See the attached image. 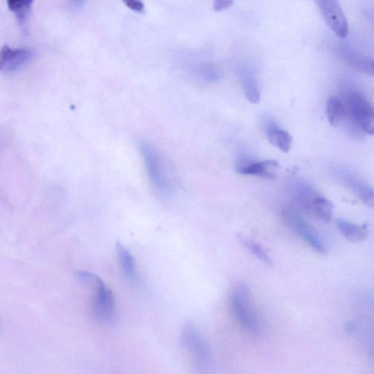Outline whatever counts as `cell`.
Instances as JSON below:
<instances>
[{
  "label": "cell",
  "mask_w": 374,
  "mask_h": 374,
  "mask_svg": "<svg viewBox=\"0 0 374 374\" xmlns=\"http://www.w3.org/2000/svg\"><path fill=\"white\" fill-rule=\"evenodd\" d=\"M351 66L358 72L374 77V60L361 56H354L348 58Z\"/></svg>",
  "instance_id": "cell-19"
},
{
  "label": "cell",
  "mask_w": 374,
  "mask_h": 374,
  "mask_svg": "<svg viewBox=\"0 0 374 374\" xmlns=\"http://www.w3.org/2000/svg\"><path fill=\"white\" fill-rule=\"evenodd\" d=\"M9 10L16 14L20 23L25 22L35 0H6Z\"/></svg>",
  "instance_id": "cell-17"
},
{
  "label": "cell",
  "mask_w": 374,
  "mask_h": 374,
  "mask_svg": "<svg viewBox=\"0 0 374 374\" xmlns=\"http://www.w3.org/2000/svg\"><path fill=\"white\" fill-rule=\"evenodd\" d=\"M351 119L364 132L374 135V107L361 92L353 89L342 91Z\"/></svg>",
  "instance_id": "cell-4"
},
{
  "label": "cell",
  "mask_w": 374,
  "mask_h": 374,
  "mask_svg": "<svg viewBox=\"0 0 374 374\" xmlns=\"http://www.w3.org/2000/svg\"><path fill=\"white\" fill-rule=\"evenodd\" d=\"M201 74L205 80L215 82L219 79V72L212 65H205L201 69Z\"/></svg>",
  "instance_id": "cell-20"
},
{
  "label": "cell",
  "mask_w": 374,
  "mask_h": 374,
  "mask_svg": "<svg viewBox=\"0 0 374 374\" xmlns=\"http://www.w3.org/2000/svg\"><path fill=\"white\" fill-rule=\"evenodd\" d=\"M181 339L185 350L200 368H207L212 363L213 356L198 326L193 321L186 322L181 329Z\"/></svg>",
  "instance_id": "cell-5"
},
{
  "label": "cell",
  "mask_w": 374,
  "mask_h": 374,
  "mask_svg": "<svg viewBox=\"0 0 374 374\" xmlns=\"http://www.w3.org/2000/svg\"><path fill=\"white\" fill-rule=\"evenodd\" d=\"M139 150L144 159L149 179L159 194L169 196L172 192V183L167 166L160 152L146 142L139 143Z\"/></svg>",
  "instance_id": "cell-2"
},
{
  "label": "cell",
  "mask_w": 374,
  "mask_h": 374,
  "mask_svg": "<svg viewBox=\"0 0 374 374\" xmlns=\"http://www.w3.org/2000/svg\"><path fill=\"white\" fill-rule=\"evenodd\" d=\"M123 2L133 11L142 13L144 11V4L142 0H123Z\"/></svg>",
  "instance_id": "cell-21"
},
{
  "label": "cell",
  "mask_w": 374,
  "mask_h": 374,
  "mask_svg": "<svg viewBox=\"0 0 374 374\" xmlns=\"http://www.w3.org/2000/svg\"><path fill=\"white\" fill-rule=\"evenodd\" d=\"M239 240L242 244H244V246L256 257V259H259L266 265L272 264L270 256L259 243L244 237H239Z\"/></svg>",
  "instance_id": "cell-18"
},
{
  "label": "cell",
  "mask_w": 374,
  "mask_h": 374,
  "mask_svg": "<svg viewBox=\"0 0 374 374\" xmlns=\"http://www.w3.org/2000/svg\"><path fill=\"white\" fill-rule=\"evenodd\" d=\"M229 304L234 318L246 334L259 337L264 333L263 316L251 291L246 284L239 283L232 287Z\"/></svg>",
  "instance_id": "cell-1"
},
{
  "label": "cell",
  "mask_w": 374,
  "mask_h": 374,
  "mask_svg": "<svg viewBox=\"0 0 374 374\" xmlns=\"http://www.w3.org/2000/svg\"><path fill=\"white\" fill-rule=\"evenodd\" d=\"M72 2L76 6H81L84 5L85 0H72Z\"/></svg>",
  "instance_id": "cell-23"
},
{
  "label": "cell",
  "mask_w": 374,
  "mask_h": 374,
  "mask_svg": "<svg viewBox=\"0 0 374 374\" xmlns=\"http://www.w3.org/2000/svg\"><path fill=\"white\" fill-rule=\"evenodd\" d=\"M317 1L327 25L339 38H346L348 34V22L338 0Z\"/></svg>",
  "instance_id": "cell-7"
},
{
  "label": "cell",
  "mask_w": 374,
  "mask_h": 374,
  "mask_svg": "<svg viewBox=\"0 0 374 374\" xmlns=\"http://www.w3.org/2000/svg\"><path fill=\"white\" fill-rule=\"evenodd\" d=\"M239 78L247 100L251 103H259L261 101L259 86L251 70L247 67L241 68Z\"/></svg>",
  "instance_id": "cell-13"
},
{
  "label": "cell",
  "mask_w": 374,
  "mask_h": 374,
  "mask_svg": "<svg viewBox=\"0 0 374 374\" xmlns=\"http://www.w3.org/2000/svg\"><path fill=\"white\" fill-rule=\"evenodd\" d=\"M283 219L286 225L307 242L315 251L322 255L327 254V249L317 231L292 208L283 210Z\"/></svg>",
  "instance_id": "cell-6"
},
{
  "label": "cell",
  "mask_w": 374,
  "mask_h": 374,
  "mask_svg": "<svg viewBox=\"0 0 374 374\" xmlns=\"http://www.w3.org/2000/svg\"><path fill=\"white\" fill-rule=\"evenodd\" d=\"M77 276L84 282L96 287V294L94 300L92 314L103 324H111L116 317L115 300L112 290L106 286L98 276L85 271L77 272Z\"/></svg>",
  "instance_id": "cell-3"
},
{
  "label": "cell",
  "mask_w": 374,
  "mask_h": 374,
  "mask_svg": "<svg viewBox=\"0 0 374 374\" xmlns=\"http://www.w3.org/2000/svg\"><path fill=\"white\" fill-rule=\"evenodd\" d=\"M334 208L329 200L318 195L313 201L311 214L325 223H330L334 216Z\"/></svg>",
  "instance_id": "cell-16"
},
{
  "label": "cell",
  "mask_w": 374,
  "mask_h": 374,
  "mask_svg": "<svg viewBox=\"0 0 374 374\" xmlns=\"http://www.w3.org/2000/svg\"><path fill=\"white\" fill-rule=\"evenodd\" d=\"M278 169V163L273 159L256 161L248 157H241L237 164V171L240 174L264 178H274Z\"/></svg>",
  "instance_id": "cell-8"
},
{
  "label": "cell",
  "mask_w": 374,
  "mask_h": 374,
  "mask_svg": "<svg viewBox=\"0 0 374 374\" xmlns=\"http://www.w3.org/2000/svg\"><path fill=\"white\" fill-rule=\"evenodd\" d=\"M117 254L119 261L125 275L131 280L137 277L135 260L131 252L120 242L115 244Z\"/></svg>",
  "instance_id": "cell-15"
},
{
  "label": "cell",
  "mask_w": 374,
  "mask_h": 374,
  "mask_svg": "<svg viewBox=\"0 0 374 374\" xmlns=\"http://www.w3.org/2000/svg\"><path fill=\"white\" fill-rule=\"evenodd\" d=\"M326 115L332 127H338L346 120H352L344 101L336 97H332L327 101Z\"/></svg>",
  "instance_id": "cell-11"
},
{
  "label": "cell",
  "mask_w": 374,
  "mask_h": 374,
  "mask_svg": "<svg viewBox=\"0 0 374 374\" xmlns=\"http://www.w3.org/2000/svg\"><path fill=\"white\" fill-rule=\"evenodd\" d=\"M264 127L269 142L283 152H288L293 144V137L285 130L280 128L271 118L265 120Z\"/></svg>",
  "instance_id": "cell-10"
},
{
  "label": "cell",
  "mask_w": 374,
  "mask_h": 374,
  "mask_svg": "<svg viewBox=\"0 0 374 374\" xmlns=\"http://www.w3.org/2000/svg\"><path fill=\"white\" fill-rule=\"evenodd\" d=\"M293 193L298 205L311 213L313 201L319 194L311 186L303 183H296L293 187Z\"/></svg>",
  "instance_id": "cell-14"
},
{
  "label": "cell",
  "mask_w": 374,
  "mask_h": 374,
  "mask_svg": "<svg viewBox=\"0 0 374 374\" xmlns=\"http://www.w3.org/2000/svg\"><path fill=\"white\" fill-rule=\"evenodd\" d=\"M35 52L30 49H11L5 45L0 53V69L6 74L13 73L30 62Z\"/></svg>",
  "instance_id": "cell-9"
},
{
  "label": "cell",
  "mask_w": 374,
  "mask_h": 374,
  "mask_svg": "<svg viewBox=\"0 0 374 374\" xmlns=\"http://www.w3.org/2000/svg\"><path fill=\"white\" fill-rule=\"evenodd\" d=\"M232 0H214V10L221 11L232 6Z\"/></svg>",
  "instance_id": "cell-22"
},
{
  "label": "cell",
  "mask_w": 374,
  "mask_h": 374,
  "mask_svg": "<svg viewBox=\"0 0 374 374\" xmlns=\"http://www.w3.org/2000/svg\"><path fill=\"white\" fill-rule=\"evenodd\" d=\"M336 225L341 235L351 242L361 243L364 242L368 237L367 225H359L352 222L340 219L337 220Z\"/></svg>",
  "instance_id": "cell-12"
}]
</instances>
